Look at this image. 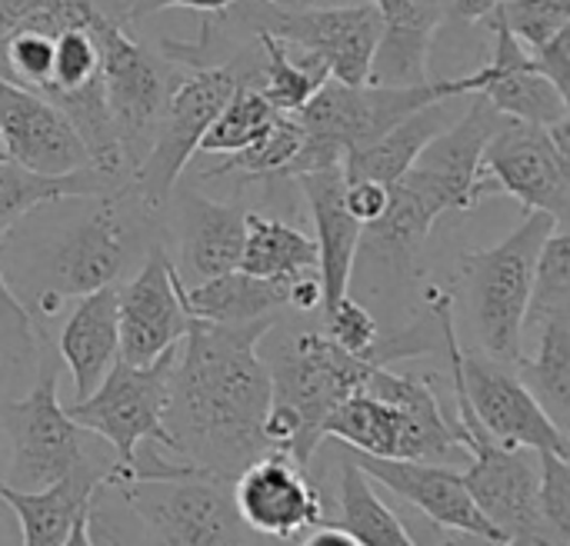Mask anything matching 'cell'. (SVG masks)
Masks as SVG:
<instances>
[{
    "label": "cell",
    "instance_id": "f546056e",
    "mask_svg": "<svg viewBox=\"0 0 570 546\" xmlns=\"http://www.w3.org/2000/svg\"><path fill=\"white\" fill-rule=\"evenodd\" d=\"M324 437L341 440L354 454L401 460L404 417L394 404L357 390L331 410V417L324 420Z\"/></svg>",
    "mask_w": 570,
    "mask_h": 546
},
{
    "label": "cell",
    "instance_id": "277c9868",
    "mask_svg": "<svg viewBox=\"0 0 570 546\" xmlns=\"http://www.w3.org/2000/svg\"><path fill=\"white\" fill-rule=\"evenodd\" d=\"M554 227L564 224L541 210H524V220L504 240L461 257L478 344L501 364L514 367L524 354V314L534 284V264Z\"/></svg>",
    "mask_w": 570,
    "mask_h": 546
},
{
    "label": "cell",
    "instance_id": "484cf974",
    "mask_svg": "<svg viewBox=\"0 0 570 546\" xmlns=\"http://www.w3.org/2000/svg\"><path fill=\"white\" fill-rule=\"evenodd\" d=\"M107 470H83L43 490H13L0 484V500L17 514L23 546H63L73 520L104 487Z\"/></svg>",
    "mask_w": 570,
    "mask_h": 546
},
{
    "label": "cell",
    "instance_id": "ac0fdd59",
    "mask_svg": "<svg viewBox=\"0 0 570 546\" xmlns=\"http://www.w3.org/2000/svg\"><path fill=\"white\" fill-rule=\"evenodd\" d=\"M314 217V244H317V280H321V307L331 310L337 300L351 294V280L357 270V250L364 224L351 217L344 203V170L324 167L294 177Z\"/></svg>",
    "mask_w": 570,
    "mask_h": 546
},
{
    "label": "cell",
    "instance_id": "5bb4252c",
    "mask_svg": "<svg viewBox=\"0 0 570 546\" xmlns=\"http://www.w3.org/2000/svg\"><path fill=\"white\" fill-rule=\"evenodd\" d=\"M190 317L180 304V277L167 250H147L137 274L117 287V334L124 364H150L184 340Z\"/></svg>",
    "mask_w": 570,
    "mask_h": 546
},
{
    "label": "cell",
    "instance_id": "8d00e7d4",
    "mask_svg": "<svg viewBox=\"0 0 570 546\" xmlns=\"http://www.w3.org/2000/svg\"><path fill=\"white\" fill-rule=\"evenodd\" d=\"M100 73V53L94 37L87 33V27H63L53 33V70H50V83L40 90V97H57L63 90L83 87L87 80H94Z\"/></svg>",
    "mask_w": 570,
    "mask_h": 546
},
{
    "label": "cell",
    "instance_id": "44dd1931",
    "mask_svg": "<svg viewBox=\"0 0 570 546\" xmlns=\"http://www.w3.org/2000/svg\"><path fill=\"white\" fill-rule=\"evenodd\" d=\"M177 244H180V284H197L227 270H237L244 250L247 210L210 200L197 190H177Z\"/></svg>",
    "mask_w": 570,
    "mask_h": 546
},
{
    "label": "cell",
    "instance_id": "e0dca14e",
    "mask_svg": "<svg viewBox=\"0 0 570 546\" xmlns=\"http://www.w3.org/2000/svg\"><path fill=\"white\" fill-rule=\"evenodd\" d=\"M347 457L367 474L371 484H381L384 490L401 497L414 514H421V517H428L434 524H444V527L471 530V534H481V537L508 544L491 527V520L478 510V504L468 494V487H464L458 470L441 467V464H424V460L367 457V454H354V450H347Z\"/></svg>",
    "mask_w": 570,
    "mask_h": 546
},
{
    "label": "cell",
    "instance_id": "7402d4cb",
    "mask_svg": "<svg viewBox=\"0 0 570 546\" xmlns=\"http://www.w3.org/2000/svg\"><path fill=\"white\" fill-rule=\"evenodd\" d=\"M381 17V37L371 60L367 83L411 87L424 83L434 33L444 20L434 0H374Z\"/></svg>",
    "mask_w": 570,
    "mask_h": 546
},
{
    "label": "cell",
    "instance_id": "603a6c76",
    "mask_svg": "<svg viewBox=\"0 0 570 546\" xmlns=\"http://www.w3.org/2000/svg\"><path fill=\"white\" fill-rule=\"evenodd\" d=\"M60 360L70 370L77 400H83L120 360L117 287H104L87 297H77L73 314L60 330Z\"/></svg>",
    "mask_w": 570,
    "mask_h": 546
},
{
    "label": "cell",
    "instance_id": "8fae6325",
    "mask_svg": "<svg viewBox=\"0 0 570 546\" xmlns=\"http://www.w3.org/2000/svg\"><path fill=\"white\" fill-rule=\"evenodd\" d=\"M234 13L250 23L254 33H271L297 50L317 53L341 83H367L371 77V60L381 37L374 0L317 10H284L267 0H237Z\"/></svg>",
    "mask_w": 570,
    "mask_h": 546
},
{
    "label": "cell",
    "instance_id": "d590c367",
    "mask_svg": "<svg viewBox=\"0 0 570 546\" xmlns=\"http://www.w3.org/2000/svg\"><path fill=\"white\" fill-rule=\"evenodd\" d=\"M538 514L544 546H570V464L558 454H538Z\"/></svg>",
    "mask_w": 570,
    "mask_h": 546
},
{
    "label": "cell",
    "instance_id": "7dc6e473",
    "mask_svg": "<svg viewBox=\"0 0 570 546\" xmlns=\"http://www.w3.org/2000/svg\"><path fill=\"white\" fill-rule=\"evenodd\" d=\"M287 307H297L304 314L321 307V280H317V274H304V277L287 284Z\"/></svg>",
    "mask_w": 570,
    "mask_h": 546
},
{
    "label": "cell",
    "instance_id": "7bdbcfd3",
    "mask_svg": "<svg viewBox=\"0 0 570 546\" xmlns=\"http://www.w3.org/2000/svg\"><path fill=\"white\" fill-rule=\"evenodd\" d=\"M344 203L351 217H357L367 227L387 210V187L374 180H344Z\"/></svg>",
    "mask_w": 570,
    "mask_h": 546
},
{
    "label": "cell",
    "instance_id": "6da1fadb",
    "mask_svg": "<svg viewBox=\"0 0 570 546\" xmlns=\"http://www.w3.org/2000/svg\"><path fill=\"white\" fill-rule=\"evenodd\" d=\"M274 317L250 324L190 320L177 344L164 430L180 464L214 477H237L250 460L271 454L264 417L271 407V374L261 340Z\"/></svg>",
    "mask_w": 570,
    "mask_h": 546
},
{
    "label": "cell",
    "instance_id": "ee69618b",
    "mask_svg": "<svg viewBox=\"0 0 570 546\" xmlns=\"http://www.w3.org/2000/svg\"><path fill=\"white\" fill-rule=\"evenodd\" d=\"M57 3H60V0H0V40H3L10 30L23 27L27 20L47 13V10L57 7Z\"/></svg>",
    "mask_w": 570,
    "mask_h": 546
},
{
    "label": "cell",
    "instance_id": "d4e9b609",
    "mask_svg": "<svg viewBox=\"0 0 570 546\" xmlns=\"http://www.w3.org/2000/svg\"><path fill=\"white\" fill-rule=\"evenodd\" d=\"M124 190H130V177L107 173L100 167H83L73 173L47 177V173L27 170L0 157V230H10L20 217H27L37 207L107 197V193H124Z\"/></svg>",
    "mask_w": 570,
    "mask_h": 546
},
{
    "label": "cell",
    "instance_id": "83f0119b",
    "mask_svg": "<svg viewBox=\"0 0 570 546\" xmlns=\"http://www.w3.org/2000/svg\"><path fill=\"white\" fill-rule=\"evenodd\" d=\"M244 250L237 270L277 284H291L304 274H317V244L301 227L277 217L250 214L244 217Z\"/></svg>",
    "mask_w": 570,
    "mask_h": 546
},
{
    "label": "cell",
    "instance_id": "cb8c5ba5",
    "mask_svg": "<svg viewBox=\"0 0 570 546\" xmlns=\"http://www.w3.org/2000/svg\"><path fill=\"white\" fill-rule=\"evenodd\" d=\"M454 100H464V97L434 100V103L414 110L411 117H404L401 123H394V127H391L387 133H381L377 140L347 150L344 160H341L344 180H374V183L391 187V183L417 160V153H421L448 123L458 120L454 110H451Z\"/></svg>",
    "mask_w": 570,
    "mask_h": 546
},
{
    "label": "cell",
    "instance_id": "d6a6232c",
    "mask_svg": "<svg viewBox=\"0 0 570 546\" xmlns=\"http://www.w3.org/2000/svg\"><path fill=\"white\" fill-rule=\"evenodd\" d=\"M281 113L271 107V100L261 93V87L240 80L230 97L224 100V107L217 110V117L210 120L207 133L200 137V153H237L247 143H254Z\"/></svg>",
    "mask_w": 570,
    "mask_h": 546
},
{
    "label": "cell",
    "instance_id": "4fadbf2b",
    "mask_svg": "<svg viewBox=\"0 0 570 546\" xmlns=\"http://www.w3.org/2000/svg\"><path fill=\"white\" fill-rule=\"evenodd\" d=\"M458 374H461V387L474 417L484 424V430L498 444L521 447L531 454L568 457V434L544 414V407L534 400L524 380L511 370V364H501L488 354L461 350Z\"/></svg>",
    "mask_w": 570,
    "mask_h": 546
},
{
    "label": "cell",
    "instance_id": "e575fe53",
    "mask_svg": "<svg viewBox=\"0 0 570 546\" xmlns=\"http://www.w3.org/2000/svg\"><path fill=\"white\" fill-rule=\"evenodd\" d=\"M304 143V130L291 113H281L254 143H247L237 153H227L220 167L207 170V177L240 173V177H284L291 160L297 157Z\"/></svg>",
    "mask_w": 570,
    "mask_h": 546
},
{
    "label": "cell",
    "instance_id": "ab89813d",
    "mask_svg": "<svg viewBox=\"0 0 570 546\" xmlns=\"http://www.w3.org/2000/svg\"><path fill=\"white\" fill-rule=\"evenodd\" d=\"M0 340H7L10 347H17L20 354H33L40 344V330L37 320L30 317V310L17 300L3 267H0Z\"/></svg>",
    "mask_w": 570,
    "mask_h": 546
},
{
    "label": "cell",
    "instance_id": "7c38bea8",
    "mask_svg": "<svg viewBox=\"0 0 570 546\" xmlns=\"http://www.w3.org/2000/svg\"><path fill=\"white\" fill-rule=\"evenodd\" d=\"M478 183L481 197L508 193L524 210H541L568 227L570 147H561L548 127L504 117L481 153Z\"/></svg>",
    "mask_w": 570,
    "mask_h": 546
},
{
    "label": "cell",
    "instance_id": "8992f818",
    "mask_svg": "<svg viewBox=\"0 0 570 546\" xmlns=\"http://www.w3.org/2000/svg\"><path fill=\"white\" fill-rule=\"evenodd\" d=\"M264 364L271 374V404L287 407L301 424V437L291 460L304 470L311 467L324 440V420L331 417V410L351 394L364 390L371 370L381 367L374 360L341 350L327 334L317 330L287 337Z\"/></svg>",
    "mask_w": 570,
    "mask_h": 546
},
{
    "label": "cell",
    "instance_id": "9a60e30c",
    "mask_svg": "<svg viewBox=\"0 0 570 546\" xmlns=\"http://www.w3.org/2000/svg\"><path fill=\"white\" fill-rule=\"evenodd\" d=\"M230 500L240 524L261 537L297 540L324 524V500L317 487L311 484L307 470L281 450L250 460L234 477Z\"/></svg>",
    "mask_w": 570,
    "mask_h": 546
},
{
    "label": "cell",
    "instance_id": "2e32d148",
    "mask_svg": "<svg viewBox=\"0 0 570 546\" xmlns=\"http://www.w3.org/2000/svg\"><path fill=\"white\" fill-rule=\"evenodd\" d=\"M0 157L47 177L94 167L63 110L7 77H0Z\"/></svg>",
    "mask_w": 570,
    "mask_h": 546
},
{
    "label": "cell",
    "instance_id": "c3c4849f",
    "mask_svg": "<svg viewBox=\"0 0 570 546\" xmlns=\"http://www.w3.org/2000/svg\"><path fill=\"white\" fill-rule=\"evenodd\" d=\"M301 546H361L344 527L337 524H317Z\"/></svg>",
    "mask_w": 570,
    "mask_h": 546
},
{
    "label": "cell",
    "instance_id": "681fc988",
    "mask_svg": "<svg viewBox=\"0 0 570 546\" xmlns=\"http://www.w3.org/2000/svg\"><path fill=\"white\" fill-rule=\"evenodd\" d=\"M63 546H97L94 544V534H90V507L73 520V527H70V534H67Z\"/></svg>",
    "mask_w": 570,
    "mask_h": 546
},
{
    "label": "cell",
    "instance_id": "f907efd6",
    "mask_svg": "<svg viewBox=\"0 0 570 546\" xmlns=\"http://www.w3.org/2000/svg\"><path fill=\"white\" fill-rule=\"evenodd\" d=\"M274 7L284 10H317V7H344V3H357V0H267Z\"/></svg>",
    "mask_w": 570,
    "mask_h": 546
},
{
    "label": "cell",
    "instance_id": "1f68e13d",
    "mask_svg": "<svg viewBox=\"0 0 570 546\" xmlns=\"http://www.w3.org/2000/svg\"><path fill=\"white\" fill-rule=\"evenodd\" d=\"M331 524L344 527L361 546H417L404 520L374 494L367 474L351 457L341 464V520Z\"/></svg>",
    "mask_w": 570,
    "mask_h": 546
},
{
    "label": "cell",
    "instance_id": "7a4b0ae2",
    "mask_svg": "<svg viewBox=\"0 0 570 546\" xmlns=\"http://www.w3.org/2000/svg\"><path fill=\"white\" fill-rule=\"evenodd\" d=\"M488 73L484 67L454 77V80H424L411 87H384V83H341L334 77L324 80V87L297 110L291 113L301 130L304 143L284 177H301L307 170H324L337 167L347 150L364 147L387 133L394 123L411 117L414 110L448 100V97H471L481 93Z\"/></svg>",
    "mask_w": 570,
    "mask_h": 546
},
{
    "label": "cell",
    "instance_id": "ffe728a7",
    "mask_svg": "<svg viewBox=\"0 0 570 546\" xmlns=\"http://www.w3.org/2000/svg\"><path fill=\"white\" fill-rule=\"evenodd\" d=\"M484 23L494 30V50L491 60L484 63V87L481 93L491 100V107L511 120L521 123H538V127H551L558 120H568V97L531 67L528 50L521 47V40L508 30L501 7L491 10L484 17Z\"/></svg>",
    "mask_w": 570,
    "mask_h": 546
},
{
    "label": "cell",
    "instance_id": "60d3db41",
    "mask_svg": "<svg viewBox=\"0 0 570 546\" xmlns=\"http://www.w3.org/2000/svg\"><path fill=\"white\" fill-rule=\"evenodd\" d=\"M531 67L538 73H544L564 97L570 93V27H564L561 33H554L551 40H544L541 47L528 50Z\"/></svg>",
    "mask_w": 570,
    "mask_h": 546
},
{
    "label": "cell",
    "instance_id": "f6af8a7d",
    "mask_svg": "<svg viewBox=\"0 0 570 546\" xmlns=\"http://www.w3.org/2000/svg\"><path fill=\"white\" fill-rule=\"evenodd\" d=\"M237 0H130L127 13L134 20L140 17H150V13H160V10H170V7H187V10H204V13H217V10H230Z\"/></svg>",
    "mask_w": 570,
    "mask_h": 546
},
{
    "label": "cell",
    "instance_id": "b9f144b4",
    "mask_svg": "<svg viewBox=\"0 0 570 546\" xmlns=\"http://www.w3.org/2000/svg\"><path fill=\"white\" fill-rule=\"evenodd\" d=\"M404 520V517H401ZM407 534L414 537L417 546H508L501 540H491V537H481V534H471V530H458V527H444V524H434L421 514L407 517L404 520Z\"/></svg>",
    "mask_w": 570,
    "mask_h": 546
},
{
    "label": "cell",
    "instance_id": "30bf717a",
    "mask_svg": "<svg viewBox=\"0 0 570 546\" xmlns=\"http://www.w3.org/2000/svg\"><path fill=\"white\" fill-rule=\"evenodd\" d=\"M240 83L237 67L230 63H210L194 70L177 83L170 93L157 130L150 137V147L137 170L130 173V190L147 210H160L170 203V193L177 190L180 173L187 170L190 157L200 147V137L207 133L210 120L230 97V90Z\"/></svg>",
    "mask_w": 570,
    "mask_h": 546
},
{
    "label": "cell",
    "instance_id": "d6986e66",
    "mask_svg": "<svg viewBox=\"0 0 570 546\" xmlns=\"http://www.w3.org/2000/svg\"><path fill=\"white\" fill-rule=\"evenodd\" d=\"M471 97L474 100L468 103V110L454 123H448L411 163L448 197L454 214L474 210L484 200L478 183L481 153L491 133L504 123V113H498L484 93H471Z\"/></svg>",
    "mask_w": 570,
    "mask_h": 546
},
{
    "label": "cell",
    "instance_id": "52a82bcc",
    "mask_svg": "<svg viewBox=\"0 0 570 546\" xmlns=\"http://www.w3.org/2000/svg\"><path fill=\"white\" fill-rule=\"evenodd\" d=\"M0 427L10 440L7 487L43 490L83 470H110L114 460L87 444V430L77 427L57 397V364H43L30 394L0 404Z\"/></svg>",
    "mask_w": 570,
    "mask_h": 546
},
{
    "label": "cell",
    "instance_id": "836d02e7",
    "mask_svg": "<svg viewBox=\"0 0 570 546\" xmlns=\"http://www.w3.org/2000/svg\"><path fill=\"white\" fill-rule=\"evenodd\" d=\"M570 314V234L568 227H554L538 254L534 264V284L528 297V314H524V330Z\"/></svg>",
    "mask_w": 570,
    "mask_h": 546
},
{
    "label": "cell",
    "instance_id": "3957f363",
    "mask_svg": "<svg viewBox=\"0 0 570 546\" xmlns=\"http://www.w3.org/2000/svg\"><path fill=\"white\" fill-rule=\"evenodd\" d=\"M87 214L70 220L60 237H53L40 260V294L43 314H53L70 297H87L104 287H117L140 254V214L147 210L134 190L87 197Z\"/></svg>",
    "mask_w": 570,
    "mask_h": 546
},
{
    "label": "cell",
    "instance_id": "f35d334b",
    "mask_svg": "<svg viewBox=\"0 0 570 546\" xmlns=\"http://www.w3.org/2000/svg\"><path fill=\"white\" fill-rule=\"evenodd\" d=\"M501 17L508 30L531 50L570 27V0H504Z\"/></svg>",
    "mask_w": 570,
    "mask_h": 546
},
{
    "label": "cell",
    "instance_id": "74e56055",
    "mask_svg": "<svg viewBox=\"0 0 570 546\" xmlns=\"http://www.w3.org/2000/svg\"><path fill=\"white\" fill-rule=\"evenodd\" d=\"M324 324H327V337H331L341 350L381 364V360H377L381 327H377L374 314H371L361 300H354V297L347 294V297L337 300L331 310H324ZM381 367H384V364H381Z\"/></svg>",
    "mask_w": 570,
    "mask_h": 546
},
{
    "label": "cell",
    "instance_id": "bcb514c9",
    "mask_svg": "<svg viewBox=\"0 0 570 546\" xmlns=\"http://www.w3.org/2000/svg\"><path fill=\"white\" fill-rule=\"evenodd\" d=\"M441 7V13L464 20V23H481L491 10H498L504 0H434Z\"/></svg>",
    "mask_w": 570,
    "mask_h": 546
},
{
    "label": "cell",
    "instance_id": "ba28073f",
    "mask_svg": "<svg viewBox=\"0 0 570 546\" xmlns=\"http://www.w3.org/2000/svg\"><path fill=\"white\" fill-rule=\"evenodd\" d=\"M120 500L160 546H247L224 477L190 467L174 477L117 480Z\"/></svg>",
    "mask_w": 570,
    "mask_h": 546
},
{
    "label": "cell",
    "instance_id": "9c48e42d",
    "mask_svg": "<svg viewBox=\"0 0 570 546\" xmlns=\"http://www.w3.org/2000/svg\"><path fill=\"white\" fill-rule=\"evenodd\" d=\"M174 357L177 347H170L144 367L117 360L83 400H73L67 407L77 427L100 437L114 450V467H130L140 444H157L170 450L164 410L170 397Z\"/></svg>",
    "mask_w": 570,
    "mask_h": 546
},
{
    "label": "cell",
    "instance_id": "f1b7e54d",
    "mask_svg": "<svg viewBox=\"0 0 570 546\" xmlns=\"http://www.w3.org/2000/svg\"><path fill=\"white\" fill-rule=\"evenodd\" d=\"M538 330L534 354H521L518 377L534 394V400L544 407V414L568 434L570 424V314H558Z\"/></svg>",
    "mask_w": 570,
    "mask_h": 546
},
{
    "label": "cell",
    "instance_id": "4dcf8cb0",
    "mask_svg": "<svg viewBox=\"0 0 570 546\" xmlns=\"http://www.w3.org/2000/svg\"><path fill=\"white\" fill-rule=\"evenodd\" d=\"M264 60L257 67L254 87H261V93L271 100V107L277 113H297L331 77L327 63L317 53L297 50L271 33H257Z\"/></svg>",
    "mask_w": 570,
    "mask_h": 546
},
{
    "label": "cell",
    "instance_id": "4316f807",
    "mask_svg": "<svg viewBox=\"0 0 570 546\" xmlns=\"http://www.w3.org/2000/svg\"><path fill=\"white\" fill-rule=\"evenodd\" d=\"M180 304L190 320L250 324L287 307V284L250 277L244 270H227L197 284H180Z\"/></svg>",
    "mask_w": 570,
    "mask_h": 546
},
{
    "label": "cell",
    "instance_id": "5b68a950",
    "mask_svg": "<svg viewBox=\"0 0 570 546\" xmlns=\"http://www.w3.org/2000/svg\"><path fill=\"white\" fill-rule=\"evenodd\" d=\"M87 33L97 43L100 53V83L107 97V110L117 127L124 167L134 173L144 160L150 137L157 130V120L184 80L167 60L154 57L144 43H137L114 17H107L94 0H83V20Z\"/></svg>",
    "mask_w": 570,
    "mask_h": 546
}]
</instances>
